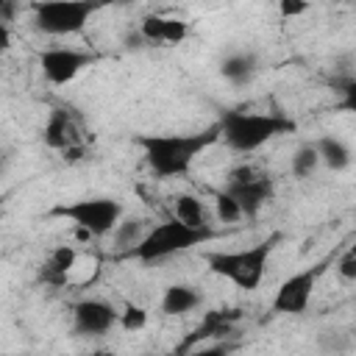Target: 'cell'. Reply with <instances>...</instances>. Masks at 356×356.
I'll use <instances>...</instances> for the list:
<instances>
[{"instance_id":"cell-1","label":"cell","mask_w":356,"mask_h":356,"mask_svg":"<svg viewBox=\"0 0 356 356\" xmlns=\"http://www.w3.org/2000/svg\"><path fill=\"white\" fill-rule=\"evenodd\" d=\"M220 139L217 122L192 131V134H145L136 136V145L145 153V161L156 178H181L192 170L195 159L203 156Z\"/></svg>"},{"instance_id":"cell-2","label":"cell","mask_w":356,"mask_h":356,"mask_svg":"<svg viewBox=\"0 0 356 356\" xmlns=\"http://www.w3.org/2000/svg\"><path fill=\"white\" fill-rule=\"evenodd\" d=\"M278 242H281V234H270L267 239H261V242H256L250 248H242V250H211L203 259H206V264H209V270L214 275L231 281L234 286H239L245 292H253L264 281L270 256H273Z\"/></svg>"},{"instance_id":"cell-3","label":"cell","mask_w":356,"mask_h":356,"mask_svg":"<svg viewBox=\"0 0 356 356\" xmlns=\"http://www.w3.org/2000/svg\"><path fill=\"white\" fill-rule=\"evenodd\" d=\"M220 128V139L236 150V153H253L261 145H267L270 139L295 131V122L284 114H259V111H242V108H231L220 117L217 122Z\"/></svg>"},{"instance_id":"cell-4","label":"cell","mask_w":356,"mask_h":356,"mask_svg":"<svg viewBox=\"0 0 356 356\" xmlns=\"http://www.w3.org/2000/svg\"><path fill=\"white\" fill-rule=\"evenodd\" d=\"M211 236H214V231H197V228H189L178 220H167V222L150 225V231L142 236V242L136 248H131L128 253L145 264H153V261H164L170 256L186 253L195 245L209 242Z\"/></svg>"},{"instance_id":"cell-5","label":"cell","mask_w":356,"mask_h":356,"mask_svg":"<svg viewBox=\"0 0 356 356\" xmlns=\"http://www.w3.org/2000/svg\"><path fill=\"white\" fill-rule=\"evenodd\" d=\"M50 217L70 220L81 231V236H106L122 220V203L117 197H81L53 206Z\"/></svg>"},{"instance_id":"cell-6","label":"cell","mask_w":356,"mask_h":356,"mask_svg":"<svg viewBox=\"0 0 356 356\" xmlns=\"http://www.w3.org/2000/svg\"><path fill=\"white\" fill-rule=\"evenodd\" d=\"M225 192L236 200L242 217H256L261 211V206H267L273 200L275 184H273L270 172H261L250 164H239L228 172Z\"/></svg>"},{"instance_id":"cell-7","label":"cell","mask_w":356,"mask_h":356,"mask_svg":"<svg viewBox=\"0 0 356 356\" xmlns=\"http://www.w3.org/2000/svg\"><path fill=\"white\" fill-rule=\"evenodd\" d=\"M97 6L86 0H53L33 6V25L47 36H70L83 31Z\"/></svg>"},{"instance_id":"cell-8","label":"cell","mask_w":356,"mask_h":356,"mask_svg":"<svg viewBox=\"0 0 356 356\" xmlns=\"http://www.w3.org/2000/svg\"><path fill=\"white\" fill-rule=\"evenodd\" d=\"M334 264V256H325L298 273H292L289 278L281 281V286L275 289L273 298V312L278 314H303L309 309V300L314 295V286L320 284V278L325 275V270Z\"/></svg>"},{"instance_id":"cell-9","label":"cell","mask_w":356,"mask_h":356,"mask_svg":"<svg viewBox=\"0 0 356 356\" xmlns=\"http://www.w3.org/2000/svg\"><path fill=\"white\" fill-rule=\"evenodd\" d=\"M42 142H44L50 150H56V153H61L64 159H70V161H75V159L83 156L81 125H78V120L72 117V111H67V108H50L47 122H44V128H42Z\"/></svg>"},{"instance_id":"cell-10","label":"cell","mask_w":356,"mask_h":356,"mask_svg":"<svg viewBox=\"0 0 356 356\" xmlns=\"http://www.w3.org/2000/svg\"><path fill=\"white\" fill-rule=\"evenodd\" d=\"M120 312L100 298H83L72 306V331L78 337H106L111 328H117Z\"/></svg>"},{"instance_id":"cell-11","label":"cell","mask_w":356,"mask_h":356,"mask_svg":"<svg viewBox=\"0 0 356 356\" xmlns=\"http://www.w3.org/2000/svg\"><path fill=\"white\" fill-rule=\"evenodd\" d=\"M92 61H95V56H89L83 50H75V47H47V50L39 53V70L53 86L70 83Z\"/></svg>"},{"instance_id":"cell-12","label":"cell","mask_w":356,"mask_h":356,"mask_svg":"<svg viewBox=\"0 0 356 356\" xmlns=\"http://www.w3.org/2000/svg\"><path fill=\"white\" fill-rule=\"evenodd\" d=\"M139 33L147 44H178L189 33V22L178 17H164V14H147L139 25Z\"/></svg>"},{"instance_id":"cell-13","label":"cell","mask_w":356,"mask_h":356,"mask_svg":"<svg viewBox=\"0 0 356 356\" xmlns=\"http://www.w3.org/2000/svg\"><path fill=\"white\" fill-rule=\"evenodd\" d=\"M239 320V312L236 309H211V312H206V317L200 320V325L181 342V348L175 350V356H184V353H189L192 348H197V342L200 339H209V337H217V334H225L234 323Z\"/></svg>"},{"instance_id":"cell-14","label":"cell","mask_w":356,"mask_h":356,"mask_svg":"<svg viewBox=\"0 0 356 356\" xmlns=\"http://www.w3.org/2000/svg\"><path fill=\"white\" fill-rule=\"evenodd\" d=\"M75 248L72 245H58L47 253V259L42 261L39 267V281L53 286V289H61L67 281H70V273L75 267Z\"/></svg>"},{"instance_id":"cell-15","label":"cell","mask_w":356,"mask_h":356,"mask_svg":"<svg viewBox=\"0 0 356 356\" xmlns=\"http://www.w3.org/2000/svg\"><path fill=\"white\" fill-rule=\"evenodd\" d=\"M259 70H261V61L253 50H236L220 61V75L234 86H248L259 75Z\"/></svg>"},{"instance_id":"cell-16","label":"cell","mask_w":356,"mask_h":356,"mask_svg":"<svg viewBox=\"0 0 356 356\" xmlns=\"http://www.w3.org/2000/svg\"><path fill=\"white\" fill-rule=\"evenodd\" d=\"M203 303V292L192 284H170L161 295V312L170 317L189 314Z\"/></svg>"},{"instance_id":"cell-17","label":"cell","mask_w":356,"mask_h":356,"mask_svg":"<svg viewBox=\"0 0 356 356\" xmlns=\"http://www.w3.org/2000/svg\"><path fill=\"white\" fill-rule=\"evenodd\" d=\"M172 209H175V220L178 222H184L189 228H197V231H214L211 217H209V209H206V203L200 197L184 192V195L175 197Z\"/></svg>"},{"instance_id":"cell-18","label":"cell","mask_w":356,"mask_h":356,"mask_svg":"<svg viewBox=\"0 0 356 356\" xmlns=\"http://www.w3.org/2000/svg\"><path fill=\"white\" fill-rule=\"evenodd\" d=\"M314 150H317V156H320V164L328 167V170H334V172L348 170L350 161H353L350 147H348L339 136H320V139L314 142Z\"/></svg>"},{"instance_id":"cell-19","label":"cell","mask_w":356,"mask_h":356,"mask_svg":"<svg viewBox=\"0 0 356 356\" xmlns=\"http://www.w3.org/2000/svg\"><path fill=\"white\" fill-rule=\"evenodd\" d=\"M353 345V334L350 328H342V325H331V328H323L317 334V348L325 353V356H339V353H348Z\"/></svg>"},{"instance_id":"cell-20","label":"cell","mask_w":356,"mask_h":356,"mask_svg":"<svg viewBox=\"0 0 356 356\" xmlns=\"http://www.w3.org/2000/svg\"><path fill=\"white\" fill-rule=\"evenodd\" d=\"M150 228H147V222L142 217H125V220L117 222V228L111 234H114V242H117L120 250H131V248H136L142 242V236Z\"/></svg>"},{"instance_id":"cell-21","label":"cell","mask_w":356,"mask_h":356,"mask_svg":"<svg viewBox=\"0 0 356 356\" xmlns=\"http://www.w3.org/2000/svg\"><path fill=\"white\" fill-rule=\"evenodd\" d=\"M317 167H320V156H317V150H314V142L300 145V147L295 150L292 161H289V170H292L295 178H309V175H314Z\"/></svg>"},{"instance_id":"cell-22","label":"cell","mask_w":356,"mask_h":356,"mask_svg":"<svg viewBox=\"0 0 356 356\" xmlns=\"http://www.w3.org/2000/svg\"><path fill=\"white\" fill-rule=\"evenodd\" d=\"M120 328H125V331H139V328H145L147 325V309H142V306H136V303H128L122 312H120V323H117Z\"/></svg>"},{"instance_id":"cell-23","label":"cell","mask_w":356,"mask_h":356,"mask_svg":"<svg viewBox=\"0 0 356 356\" xmlns=\"http://www.w3.org/2000/svg\"><path fill=\"white\" fill-rule=\"evenodd\" d=\"M214 209H217V217H220L222 222H234V220H239V217H242V211H239L236 200H234L225 189L214 195Z\"/></svg>"},{"instance_id":"cell-24","label":"cell","mask_w":356,"mask_h":356,"mask_svg":"<svg viewBox=\"0 0 356 356\" xmlns=\"http://www.w3.org/2000/svg\"><path fill=\"white\" fill-rule=\"evenodd\" d=\"M334 270L339 273L342 281H356V250L353 248H345L342 256L334 259Z\"/></svg>"},{"instance_id":"cell-25","label":"cell","mask_w":356,"mask_h":356,"mask_svg":"<svg viewBox=\"0 0 356 356\" xmlns=\"http://www.w3.org/2000/svg\"><path fill=\"white\" fill-rule=\"evenodd\" d=\"M228 353H231L228 345H209V348H192L184 356H228Z\"/></svg>"},{"instance_id":"cell-26","label":"cell","mask_w":356,"mask_h":356,"mask_svg":"<svg viewBox=\"0 0 356 356\" xmlns=\"http://www.w3.org/2000/svg\"><path fill=\"white\" fill-rule=\"evenodd\" d=\"M278 8H281L284 17H298V14H303L309 6H306V3H295V0H281Z\"/></svg>"},{"instance_id":"cell-27","label":"cell","mask_w":356,"mask_h":356,"mask_svg":"<svg viewBox=\"0 0 356 356\" xmlns=\"http://www.w3.org/2000/svg\"><path fill=\"white\" fill-rule=\"evenodd\" d=\"M8 44H11V28L6 22H0V53L8 50Z\"/></svg>"},{"instance_id":"cell-28","label":"cell","mask_w":356,"mask_h":356,"mask_svg":"<svg viewBox=\"0 0 356 356\" xmlns=\"http://www.w3.org/2000/svg\"><path fill=\"white\" fill-rule=\"evenodd\" d=\"M83 356H114V353H111V350H103V348H100V350H89V353H83Z\"/></svg>"},{"instance_id":"cell-29","label":"cell","mask_w":356,"mask_h":356,"mask_svg":"<svg viewBox=\"0 0 356 356\" xmlns=\"http://www.w3.org/2000/svg\"><path fill=\"white\" fill-rule=\"evenodd\" d=\"M3 170H6V159L0 156V175H3Z\"/></svg>"}]
</instances>
